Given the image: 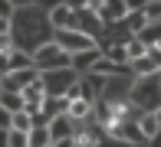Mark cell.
Masks as SVG:
<instances>
[{
  "mask_svg": "<svg viewBox=\"0 0 161 147\" xmlns=\"http://www.w3.org/2000/svg\"><path fill=\"white\" fill-rule=\"evenodd\" d=\"M30 56H33V65H36L40 72H46V69H66V65H72V56L66 53V49H63L56 39L40 43V46H36Z\"/></svg>",
  "mask_w": 161,
  "mask_h": 147,
  "instance_id": "cell-1",
  "label": "cell"
},
{
  "mask_svg": "<svg viewBox=\"0 0 161 147\" xmlns=\"http://www.w3.org/2000/svg\"><path fill=\"white\" fill-rule=\"evenodd\" d=\"M53 39L59 43L66 53H82V49H92L96 46V36L86 33V29H76V26H66V29H53Z\"/></svg>",
  "mask_w": 161,
  "mask_h": 147,
  "instance_id": "cell-2",
  "label": "cell"
},
{
  "mask_svg": "<svg viewBox=\"0 0 161 147\" xmlns=\"http://www.w3.org/2000/svg\"><path fill=\"white\" fill-rule=\"evenodd\" d=\"M79 72L72 69V65H66V69H46L40 72V82H43V92L46 95H66V88L76 82Z\"/></svg>",
  "mask_w": 161,
  "mask_h": 147,
  "instance_id": "cell-3",
  "label": "cell"
},
{
  "mask_svg": "<svg viewBox=\"0 0 161 147\" xmlns=\"http://www.w3.org/2000/svg\"><path fill=\"white\" fill-rule=\"evenodd\" d=\"M79 124H82V121H76V118H69L66 111L53 114V118L46 121L49 141H59V137H79Z\"/></svg>",
  "mask_w": 161,
  "mask_h": 147,
  "instance_id": "cell-4",
  "label": "cell"
},
{
  "mask_svg": "<svg viewBox=\"0 0 161 147\" xmlns=\"http://www.w3.org/2000/svg\"><path fill=\"white\" fill-rule=\"evenodd\" d=\"M40 79V69L36 65H26V69H10L7 75H0V88L3 92H20L23 85H30Z\"/></svg>",
  "mask_w": 161,
  "mask_h": 147,
  "instance_id": "cell-5",
  "label": "cell"
},
{
  "mask_svg": "<svg viewBox=\"0 0 161 147\" xmlns=\"http://www.w3.org/2000/svg\"><path fill=\"white\" fill-rule=\"evenodd\" d=\"M131 69H135V75H155V72H161V49L158 46H148L145 49V56L131 59Z\"/></svg>",
  "mask_w": 161,
  "mask_h": 147,
  "instance_id": "cell-6",
  "label": "cell"
},
{
  "mask_svg": "<svg viewBox=\"0 0 161 147\" xmlns=\"http://www.w3.org/2000/svg\"><path fill=\"white\" fill-rule=\"evenodd\" d=\"M96 17L105 20V23H119V20L128 17V7H125V0H102L99 10H96Z\"/></svg>",
  "mask_w": 161,
  "mask_h": 147,
  "instance_id": "cell-7",
  "label": "cell"
},
{
  "mask_svg": "<svg viewBox=\"0 0 161 147\" xmlns=\"http://www.w3.org/2000/svg\"><path fill=\"white\" fill-rule=\"evenodd\" d=\"M46 20H49V29H66V26H72V20H76V10H69L66 3H53Z\"/></svg>",
  "mask_w": 161,
  "mask_h": 147,
  "instance_id": "cell-8",
  "label": "cell"
},
{
  "mask_svg": "<svg viewBox=\"0 0 161 147\" xmlns=\"http://www.w3.org/2000/svg\"><path fill=\"white\" fill-rule=\"evenodd\" d=\"M66 114L76 118V121H86V118L92 114V98H89V95H79V98H72L69 105H66Z\"/></svg>",
  "mask_w": 161,
  "mask_h": 147,
  "instance_id": "cell-9",
  "label": "cell"
},
{
  "mask_svg": "<svg viewBox=\"0 0 161 147\" xmlns=\"http://www.w3.org/2000/svg\"><path fill=\"white\" fill-rule=\"evenodd\" d=\"M99 46H92V49H82V53H72V69L76 72H92V65H96V59H99Z\"/></svg>",
  "mask_w": 161,
  "mask_h": 147,
  "instance_id": "cell-10",
  "label": "cell"
},
{
  "mask_svg": "<svg viewBox=\"0 0 161 147\" xmlns=\"http://www.w3.org/2000/svg\"><path fill=\"white\" fill-rule=\"evenodd\" d=\"M112 134L119 137V141H131V144H145L148 137L138 131V124H112Z\"/></svg>",
  "mask_w": 161,
  "mask_h": 147,
  "instance_id": "cell-11",
  "label": "cell"
},
{
  "mask_svg": "<svg viewBox=\"0 0 161 147\" xmlns=\"http://www.w3.org/2000/svg\"><path fill=\"white\" fill-rule=\"evenodd\" d=\"M26 144H30V147H46V144H49L46 124H33V128L26 131Z\"/></svg>",
  "mask_w": 161,
  "mask_h": 147,
  "instance_id": "cell-12",
  "label": "cell"
},
{
  "mask_svg": "<svg viewBox=\"0 0 161 147\" xmlns=\"http://www.w3.org/2000/svg\"><path fill=\"white\" fill-rule=\"evenodd\" d=\"M135 36H138V39L145 43V46H155V43L161 39V23H145V26L138 29Z\"/></svg>",
  "mask_w": 161,
  "mask_h": 147,
  "instance_id": "cell-13",
  "label": "cell"
},
{
  "mask_svg": "<svg viewBox=\"0 0 161 147\" xmlns=\"http://www.w3.org/2000/svg\"><path fill=\"white\" fill-rule=\"evenodd\" d=\"M10 128H13V131H30V128H33V114L26 111V108L13 111V114H10Z\"/></svg>",
  "mask_w": 161,
  "mask_h": 147,
  "instance_id": "cell-14",
  "label": "cell"
},
{
  "mask_svg": "<svg viewBox=\"0 0 161 147\" xmlns=\"http://www.w3.org/2000/svg\"><path fill=\"white\" fill-rule=\"evenodd\" d=\"M0 108L20 111V108H23V95H20V92H3V88H0Z\"/></svg>",
  "mask_w": 161,
  "mask_h": 147,
  "instance_id": "cell-15",
  "label": "cell"
},
{
  "mask_svg": "<svg viewBox=\"0 0 161 147\" xmlns=\"http://www.w3.org/2000/svg\"><path fill=\"white\" fill-rule=\"evenodd\" d=\"M7 56H10V69H26V65H33V56L23 53V49H17V46H13Z\"/></svg>",
  "mask_w": 161,
  "mask_h": 147,
  "instance_id": "cell-16",
  "label": "cell"
},
{
  "mask_svg": "<svg viewBox=\"0 0 161 147\" xmlns=\"http://www.w3.org/2000/svg\"><path fill=\"white\" fill-rule=\"evenodd\" d=\"M142 17H145V23H161V0H148L142 7Z\"/></svg>",
  "mask_w": 161,
  "mask_h": 147,
  "instance_id": "cell-17",
  "label": "cell"
},
{
  "mask_svg": "<svg viewBox=\"0 0 161 147\" xmlns=\"http://www.w3.org/2000/svg\"><path fill=\"white\" fill-rule=\"evenodd\" d=\"M138 131H142L145 137H155V134H158V121H155V111L142 114V121H138Z\"/></svg>",
  "mask_w": 161,
  "mask_h": 147,
  "instance_id": "cell-18",
  "label": "cell"
},
{
  "mask_svg": "<svg viewBox=\"0 0 161 147\" xmlns=\"http://www.w3.org/2000/svg\"><path fill=\"white\" fill-rule=\"evenodd\" d=\"M108 62H115V65H128V53H125V43H115L112 49L105 53Z\"/></svg>",
  "mask_w": 161,
  "mask_h": 147,
  "instance_id": "cell-19",
  "label": "cell"
},
{
  "mask_svg": "<svg viewBox=\"0 0 161 147\" xmlns=\"http://www.w3.org/2000/svg\"><path fill=\"white\" fill-rule=\"evenodd\" d=\"M145 49H148V46H145V43L138 39L135 33H131V36H128V43H125V53H128V62H131V59H138V56H145Z\"/></svg>",
  "mask_w": 161,
  "mask_h": 147,
  "instance_id": "cell-20",
  "label": "cell"
},
{
  "mask_svg": "<svg viewBox=\"0 0 161 147\" xmlns=\"http://www.w3.org/2000/svg\"><path fill=\"white\" fill-rule=\"evenodd\" d=\"M7 147H30V144H26V131H13L10 128V134H7Z\"/></svg>",
  "mask_w": 161,
  "mask_h": 147,
  "instance_id": "cell-21",
  "label": "cell"
},
{
  "mask_svg": "<svg viewBox=\"0 0 161 147\" xmlns=\"http://www.w3.org/2000/svg\"><path fill=\"white\" fill-rule=\"evenodd\" d=\"M13 10H17V7H13L10 0H0V17H7V20H13Z\"/></svg>",
  "mask_w": 161,
  "mask_h": 147,
  "instance_id": "cell-22",
  "label": "cell"
},
{
  "mask_svg": "<svg viewBox=\"0 0 161 147\" xmlns=\"http://www.w3.org/2000/svg\"><path fill=\"white\" fill-rule=\"evenodd\" d=\"M13 49V33H0V53Z\"/></svg>",
  "mask_w": 161,
  "mask_h": 147,
  "instance_id": "cell-23",
  "label": "cell"
},
{
  "mask_svg": "<svg viewBox=\"0 0 161 147\" xmlns=\"http://www.w3.org/2000/svg\"><path fill=\"white\" fill-rule=\"evenodd\" d=\"M56 147H79V137H59V141H53Z\"/></svg>",
  "mask_w": 161,
  "mask_h": 147,
  "instance_id": "cell-24",
  "label": "cell"
},
{
  "mask_svg": "<svg viewBox=\"0 0 161 147\" xmlns=\"http://www.w3.org/2000/svg\"><path fill=\"white\" fill-rule=\"evenodd\" d=\"M7 53H10V49H7ZM7 53H0V75L10 72V56H7Z\"/></svg>",
  "mask_w": 161,
  "mask_h": 147,
  "instance_id": "cell-25",
  "label": "cell"
},
{
  "mask_svg": "<svg viewBox=\"0 0 161 147\" xmlns=\"http://www.w3.org/2000/svg\"><path fill=\"white\" fill-rule=\"evenodd\" d=\"M10 114H13V111H7V108H0V131H3V128H10Z\"/></svg>",
  "mask_w": 161,
  "mask_h": 147,
  "instance_id": "cell-26",
  "label": "cell"
},
{
  "mask_svg": "<svg viewBox=\"0 0 161 147\" xmlns=\"http://www.w3.org/2000/svg\"><path fill=\"white\" fill-rule=\"evenodd\" d=\"M69 10H86V0H63Z\"/></svg>",
  "mask_w": 161,
  "mask_h": 147,
  "instance_id": "cell-27",
  "label": "cell"
},
{
  "mask_svg": "<svg viewBox=\"0 0 161 147\" xmlns=\"http://www.w3.org/2000/svg\"><path fill=\"white\" fill-rule=\"evenodd\" d=\"M145 3H148V0H125V7H128V13H131V10H142Z\"/></svg>",
  "mask_w": 161,
  "mask_h": 147,
  "instance_id": "cell-28",
  "label": "cell"
},
{
  "mask_svg": "<svg viewBox=\"0 0 161 147\" xmlns=\"http://www.w3.org/2000/svg\"><path fill=\"white\" fill-rule=\"evenodd\" d=\"M0 33H13V29H10V20H7V17H0Z\"/></svg>",
  "mask_w": 161,
  "mask_h": 147,
  "instance_id": "cell-29",
  "label": "cell"
},
{
  "mask_svg": "<svg viewBox=\"0 0 161 147\" xmlns=\"http://www.w3.org/2000/svg\"><path fill=\"white\" fill-rule=\"evenodd\" d=\"M99 3H102V0H86V10H92V13H96V10H99Z\"/></svg>",
  "mask_w": 161,
  "mask_h": 147,
  "instance_id": "cell-30",
  "label": "cell"
},
{
  "mask_svg": "<svg viewBox=\"0 0 161 147\" xmlns=\"http://www.w3.org/2000/svg\"><path fill=\"white\" fill-rule=\"evenodd\" d=\"M7 134H10V128H3V131H0V147H7Z\"/></svg>",
  "mask_w": 161,
  "mask_h": 147,
  "instance_id": "cell-31",
  "label": "cell"
},
{
  "mask_svg": "<svg viewBox=\"0 0 161 147\" xmlns=\"http://www.w3.org/2000/svg\"><path fill=\"white\" fill-rule=\"evenodd\" d=\"M13 7H26V3H33V0H10Z\"/></svg>",
  "mask_w": 161,
  "mask_h": 147,
  "instance_id": "cell-32",
  "label": "cell"
},
{
  "mask_svg": "<svg viewBox=\"0 0 161 147\" xmlns=\"http://www.w3.org/2000/svg\"><path fill=\"white\" fill-rule=\"evenodd\" d=\"M155 121H158V131H161V108H155Z\"/></svg>",
  "mask_w": 161,
  "mask_h": 147,
  "instance_id": "cell-33",
  "label": "cell"
},
{
  "mask_svg": "<svg viewBox=\"0 0 161 147\" xmlns=\"http://www.w3.org/2000/svg\"><path fill=\"white\" fill-rule=\"evenodd\" d=\"M46 147H56V144H53V141H49V144H46Z\"/></svg>",
  "mask_w": 161,
  "mask_h": 147,
  "instance_id": "cell-34",
  "label": "cell"
}]
</instances>
